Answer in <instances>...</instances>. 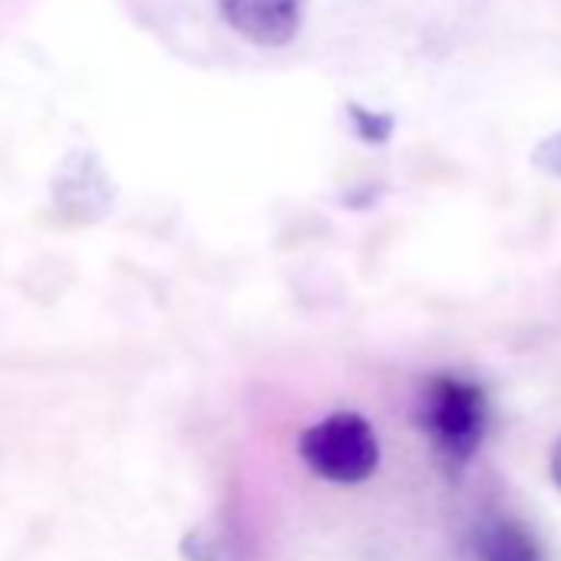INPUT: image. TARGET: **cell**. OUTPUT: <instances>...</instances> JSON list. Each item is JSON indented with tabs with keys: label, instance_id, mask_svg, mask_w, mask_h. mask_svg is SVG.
<instances>
[{
	"label": "cell",
	"instance_id": "6da1fadb",
	"mask_svg": "<svg viewBox=\"0 0 561 561\" xmlns=\"http://www.w3.org/2000/svg\"><path fill=\"white\" fill-rule=\"evenodd\" d=\"M420 430L436 456V462L459 476L472 456L479 453L485 430H489V397L485 390L459 374H436L423 387L420 410H416Z\"/></svg>",
	"mask_w": 561,
	"mask_h": 561
},
{
	"label": "cell",
	"instance_id": "7a4b0ae2",
	"mask_svg": "<svg viewBox=\"0 0 561 561\" xmlns=\"http://www.w3.org/2000/svg\"><path fill=\"white\" fill-rule=\"evenodd\" d=\"M298 456L324 482L360 485L380 466V439L360 413L337 410L301 433Z\"/></svg>",
	"mask_w": 561,
	"mask_h": 561
},
{
	"label": "cell",
	"instance_id": "3957f363",
	"mask_svg": "<svg viewBox=\"0 0 561 561\" xmlns=\"http://www.w3.org/2000/svg\"><path fill=\"white\" fill-rule=\"evenodd\" d=\"M221 21L261 50L288 47L305 24L308 0H215Z\"/></svg>",
	"mask_w": 561,
	"mask_h": 561
},
{
	"label": "cell",
	"instance_id": "277c9868",
	"mask_svg": "<svg viewBox=\"0 0 561 561\" xmlns=\"http://www.w3.org/2000/svg\"><path fill=\"white\" fill-rule=\"evenodd\" d=\"M476 561H545V548L528 525L512 515L482 518L472 538Z\"/></svg>",
	"mask_w": 561,
	"mask_h": 561
},
{
	"label": "cell",
	"instance_id": "5b68a950",
	"mask_svg": "<svg viewBox=\"0 0 561 561\" xmlns=\"http://www.w3.org/2000/svg\"><path fill=\"white\" fill-rule=\"evenodd\" d=\"M54 195L64 211L100 218V211L106 208V198H110V185L103 182V169L93 162V156H87V159L70 156L54 182Z\"/></svg>",
	"mask_w": 561,
	"mask_h": 561
},
{
	"label": "cell",
	"instance_id": "8992f818",
	"mask_svg": "<svg viewBox=\"0 0 561 561\" xmlns=\"http://www.w3.org/2000/svg\"><path fill=\"white\" fill-rule=\"evenodd\" d=\"M351 116H354V126H357V136L364 142H387L390 133H393V116L390 113H370L364 106H351Z\"/></svg>",
	"mask_w": 561,
	"mask_h": 561
},
{
	"label": "cell",
	"instance_id": "52a82bcc",
	"mask_svg": "<svg viewBox=\"0 0 561 561\" xmlns=\"http://www.w3.org/2000/svg\"><path fill=\"white\" fill-rule=\"evenodd\" d=\"M531 165L551 179H561V129L545 136L535 149H531Z\"/></svg>",
	"mask_w": 561,
	"mask_h": 561
},
{
	"label": "cell",
	"instance_id": "ba28073f",
	"mask_svg": "<svg viewBox=\"0 0 561 561\" xmlns=\"http://www.w3.org/2000/svg\"><path fill=\"white\" fill-rule=\"evenodd\" d=\"M548 472H551V482L561 489V439L554 443V449H551V459H548Z\"/></svg>",
	"mask_w": 561,
	"mask_h": 561
}]
</instances>
